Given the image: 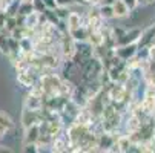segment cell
<instances>
[{
  "instance_id": "28",
  "label": "cell",
  "mask_w": 155,
  "mask_h": 153,
  "mask_svg": "<svg viewBox=\"0 0 155 153\" xmlns=\"http://www.w3.org/2000/svg\"><path fill=\"white\" fill-rule=\"evenodd\" d=\"M2 31H3V29H2V28H0V32H2Z\"/></svg>"
},
{
  "instance_id": "24",
  "label": "cell",
  "mask_w": 155,
  "mask_h": 153,
  "mask_svg": "<svg viewBox=\"0 0 155 153\" xmlns=\"http://www.w3.org/2000/svg\"><path fill=\"white\" fill-rule=\"evenodd\" d=\"M6 132H8V130H6V129L2 126V124H0V139H2V138L6 135Z\"/></svg>"
},
{
  "instance_id": "11",
  "label": "cell",
  "mask_w": 155,
  "mask_h": 153,
  "mask_svg": "<svg viewBox=\"0 0 155 153\" xmlns=\"http://www.w3.org/2000/svg\"><path fill=\"white\" fill-rule=\"evenodd\" d=\"M130 147H132V141H130L129 135H120V136H117V139H115V148H117V151L126 153V151L130 150Z\"/></svg>"
},
{
  "instance_id": "9",
  "label": "cell",
  "mask_w": 155,
  "mask_h": 153,
  "mask_svg": "<svg viewBox=\"0 0 155 153\" xmlns=\"http://www.w3.org/2000/svg\"><path fill=\"white\" fill-rule=\"evenodd\" d=\"M51 150H52V151H57V153H60V151H68V150H69V141H68V138L61 136V135L55 136V138L52 139Z\"/></svg>"
},
{
  "instance_id": "25",
  "label": "cell",
  "mask_w": 155,
  "mask_h": 153,
  "mask_svg": "<svg viewBox=\"0 0 155 153\" xmlns=\"http://www.w3.org/2000/svg\"><path fill=\"white\" fill-rule=\"evenodd\" d=\"M138 5H149V0H137Z\"/></svg>"
},
{
  "instance_id": "7",
  "label": "cell",
  "mask_w": 155,
  "mask_h": 153,
  "mask_svg": "<svg viewBox=\"0 0 155 153\" xmlns=\"http://www.w3.org/2000/svg\"><path fill=\"white\" fill-rule=\"evenodd\" d=\"M153 38H155V26H149L147 29L141 31V35H140V38H138V41H137L138 49H140V48H141V49H146L150 43L153 41Z\"/></svg>"
},
{
  "instance_id": "22",
  "label": "cell",
  "mask_w": 155,
  "mask_h": 153,
  "mask_svg": "<svg viewBox=\"0 0 155 153\" xmlns=\"http://www.w3.org/2000/svg\"><path fill=\"white\" fill-rule=\"evenodd\" d=\"M5 21H6V12H0V28L3 29V26H5Z\"/></svg>"
},
{
  "instance_id": "4",
  "label": "cell",
  "mask_w": 155,
  "mask_h": 153,
  "mask_svg": "<svg viewBox=\"0 0 155 153\" xmlns=\"http://www.w3.org/2000/svg\"><path fill=\"white\" fill-rule=\"evenodd\" d=\"M40 123H41L40 110H31V109H26V107L23 109V112H21V126H23V129H28Z\"/></svg>"
},
{
  "instance_id": "6",
  "label": "cell",
  "mask_w": 155,
  "mask_h": 153,
  "mask_svg": "<svg viewBox=\"0 0 155 153\" xmlns=\"http://www.w3.org/2000/svg\"><path fill=\"white\" fill-rule=\"evenodd\" d=\"M137 51H138V45L137 43H130V45H124V46H117L114 48V52L115 55L123 60V61H127L129 58L135 57L137 55Z\"/></svg>"
},
{
  "instance_id": "23",
  "label": "cell",
  "mask_w": 155,
  "mask_h": 153,
  "mask_svg": "<svg viewBox=\"0 0 155 153\" xmlns=\"http://www.w3.org/2000/svg\"><path fill=\"white\" fill-rule=\"evenodd\" d=\"M8 3H9V2H6V0H0V12H2V11L5 12V11H6Z\"/></svg>"
},
{
  "instance_id": "14",
  "label": "cell",
  "mask_w": 155,
  "mask_h": 153,
  "mask_svg": "<svg viewBox=\"0 0 155 153\" xmlns=\"http://www.w3.org/2000/svg\"><path fill=\"white\" fill-rule=\"evenodd\" d=\"M98 12L101 15L103 20H109V18H114V9L112 5H107V3H101L98 6Z\"/></svg>"
},
{
  "instance_id": "12",
  "label": "cell",
  "mask_w": 155,
  "mask_h": 153,
  "mask_svg": "<svg viewBox=\"0 0 155 153\" xmlns=\"http://www.w3.org/2000/svg\"><path fill=\"white\" fill-rule=\"evenodd\" d=\"M66 21H68V26H66L68 32H71V31H74V29L81 26V17L77 12H71L68 15V18H66Z\"/></svg>"
},
{
  "instance_id": "27",
  "label": "cell",
  "mask_w": 155,
  "mask_h": 153,
  "mask_svg": "<svg viewBox=\"0 0 155 153\" xmlns=\"http://www.w3.org/2000/svg\"><path fill=\"white\" fill-rule=\"evenodd\" d=\"M20 2H31V0H20Z\"/></svg>"
},
{
  "instance_id": "19",
  "label": "cell",
  "mask_w": 155,
  "mask_h": 153,
  "mask_svg": "<svg viewBox=\"0 0 155 153\" xmlns=\"http://www.w3.org/2000/svg\"><path fill=\"white\" fill-rule=\"evenodd\" d=\"M78 3H86V5H91V6H97V5H101L103 0H77Z\"/></svg>"
},
{
  "instance_id": "16",
  "label": "cell",
  "mask_w": 155,
  "mask_h": 153,
  "mask_svg": "<svg viewBox=\"0 0 155 153\" xmlns=\"http://www.w3.org/2000/svg\"><path fill=\"white\" fill-rule=\"evenodd\" d=\"M32 11H34V6H32L31 2H20V3H18V11H17V14H20V15H28V14L32 12Z\"/></svg>"
},
{
  "instance_id": "15",
  "label": "cell",
  "mask_w": 155,
  "mask_h": 153,
  "mask_svg": "<svg viewBox=\"0 0 155 153\" xmlns=\"http://www.w3.org/2000/svg\"><path fill=\"white\" fill-rule=\"evenodd\" d=\"M0 52L3 55L9 54V43H8V35L2 31L0 32Z\"/></svg>"
},
{
  "instance_id": "26",
  "label": "cell",
  "mask_w": 155,
  "mask_h": 153,
  "mask_svg": "<svg viewBox=\"0 0 155 153\" xmlns=\"http://www.w3.org/2000/svg\"><path fill=\"white\" fill-rule=\"evenodd\" d=\"M115 0H103V3H107V5H112Z\"/></svg>"
},
{
  "instance_id": "20",
  "label": "cell",
  "mask_w": 155,
  "mask_h": 153,
  "mask_svg": "<svg viewBox=\"0 0 155 153\" xmlns=\"http://www.w3.org/2000/svg\"><path fill=\"white\" fill-rule=\"evenodd\" d=\"M43 3H45L46 9H55V6L58 5L57 0H43Z\"/></svg>"
},
{
  "instance_id": "10",
  "label": "cell",
  "mask_w": 155,
  "mask_h": 153,
  "mask_svg": "<svg viewBox=\"0 0 155 153\" xmlns=\"http://www.w3.org/2000/svg\"><path fill=\"white\" fill-rule=\"evenodd\" d=\"M112 9H114V17H117V18H124L130 14V9L127 8V5L123 0H115L112 3Z\"/></svg>"
},
{
  "instance_id": "18",
  "label": "cell",
  "mask_w": 155,
  "mask_h": 153,
  "mask_svg": "<svg viewBox=\"0 0 155 153\" xmlns=\"http://www.w3.org/2000/svg\"><path fill=\"white\" fill-rule=\"evenodd\" d=\"M31 3H32V6H34V11H37V12H40V14L45 12L46 6H45V3H43V0H31Z\"/></svg>"
},
{
  "instance_id": "21",
  "label": "cell",
  "mask_w": 155,
  "mask_h": 153,
  "mask_svg": "<svg viewBox=\"0 0 155 153\" xmlns=\"http://www.w3.org/2000/svg\"><path fill=\"white\" fill-rule=\"evenodd\" d=\"M123 2L127 5V8L132 11V9H134V8H137L138 6V2H137V0H123Z\"/></svg>"
},
{
  "instance_id": "17",
  "label": "cell",
  "mask_w": 155,
  "mask_h": 153,
  "mask_svg": "<svg viewBox=\"0 0 155 153\" xmlns=\"http://www.w3.org/2000/svg\"><path fill=\"white\" fill-rule=\"evenodd\" d=\"M0 124H2L6 130H11V129L14 127V121H12V118H11L9 115H6L5 112H2V110H0Z\"/></svg>"
},
{
  "instance_id": "8",
  "label": "cell",
  "mask_w": 155,
  "mask_h": 153,
  "mask_svg": "<svg viewBox=\"0 0 155 153\" xmlns=\"http://www.w3.org/2000/svg\"><path fill=\"white\" fill-rule=\"evenodd\" d=\"M38 136H40V127H38V124H34V126L25 129L23 144H37Z\"/></svg>"
},
{
  "instance_id": "5",
  "label": "cell",
  "mask_w": 155,
  "mask_h": 153,
  "mask_svg": "<svg viewBox=\"0 0 155 153\" xmlns=\"http://www.w3.org/2000/svg\"><path fill=\"white\" fill-rule=\"evenodd\" d=\"M17 81L23 86V87H31L37 83V77H35V72L31 69V68H26V69H20L17 71Z\"/></svg>"
},
{
  "instance_id": "2",
  "label": "cell",
  "mask_w": 155,
  "mask_h": 153,
  "mask_svg": "<svg viewBox=\"0 0 155 153\" xmlns=\"http://www.w3.org/2000/svg\"><path fill=\"white\" fill-rule=\"evenodd\" d=\"M140 107H141V110L144 113H147V115L152 116V112H153V109H155V87H152V86H147L146 87L144 97L140 101Z\"/></svg>"
},
{
  "instance_id": "3",
  "label": "cell",
  "mask_w": 155,
  "mask_h": 153,
  "mask_svg": "<svg viewBox=\"0 0 155 153\" xmlns=\"http://www.w3.org/2000/svg\"><path fill=\"white\" fill-rule=\"evenodd\" d=\"M141 35V29H129V31H123V34L115 40V45L114 48L117 46H124V45H130V43H137L138 38Z\"/></svg>"
},
{
  "instance_id": "13",
  "label": "cell",
  "mask_w": 155,
  "mask_h": 153,
  "mask_svg": "<svg viewBox=\"0 0 155 153\" xmlns=\"http://www.w3.org/2000/svg\"><path fill=\"white\" fill-rule=\"evenodd\" d=\"M69 35H71L75 41H86V40H87V35H89V31H87L86 25H81L80 28L71 31Z\"/></svg>"
},
{
  "instance_id": "1",
  "label": "cell",
  "mask_w": 155,
  "mask_h": 153,
  "mask_svg": "<svg viewBox=\"0 0 155 153\" xmlns=\"http://www.w3.org/2000/svg\"><path fill=\"white\" fill-rule=\"evenodd\" d=\"M58 46H60V51L63 54L64 58H72L74 52H75V40L69 35V32H63L60 35V40H58Z\"/></svg>"
}]
</instances>
